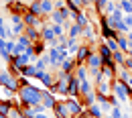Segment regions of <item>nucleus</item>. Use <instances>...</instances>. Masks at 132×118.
I'll list each match as a JSON object with an SVG mask.
<instances>
[{
	"mask_svg": "<svg viewBox=\"0 0 132 118\" xmlns=\"http://www.w3.org/2000/svg\"><path fill=\"white\" fill-rule=\"evenodd\" d=\"M43 102V90L37 85H20V90L16 92V104L22 108H31V106H39Z\"/></svg>",
	"mask_w": 132,
	"mask_h": 118,
	"instance_id": "f257e3e1",
	"label": "nucleus"
},
{
	"mask_svg": "<svg viewBox=\"0 0 132 118\" xmlns=\"http://www.w3.org/2000/svg\"><path fill=\"white\" fill-rule=\"evenodd\" d=\"M69 77L71 73H65L61 69H57V75H55V85L51 88L53 94H61V96H69Z\"/></svg>",
	"mask_w": 132,
	"mask_h": 118,
	"instance_id": "f03ea898",
	"label": "nucleus"
},
{
	"mask_svg": "<svg viewBox=\"0 0 132 118\" xmlns=\"http://www.w3.org/2000/svg\"><path fill=\"white\" fill-rule=\"evenodd\" d=\"M112 94H114L120 102H130L132 100V88L126 84V82H122V80H114Z\"/></svg>",
	"mask_w": 132,
	"mask_h": 118,
	"instance_id": "7ed1b4c3",
	"label": "nucleus"
},
{
	"mask_svg": "<svg viewBox=\"0 0 132 118\" xmlns=\"http://www.w3.org/2000/svg\"><path fill=\"white\" fill-rule=\"evenodd\" d=\"M0 85H6L12 92H18L20 90V80H18L16 73H12L10 69H0Z\"/></svg>",
	"mask_w": 132,
	"mask_h": 118,
	"instance_id": "20e7f679",
	"label": "nucleus"
},
{
	"mask_svg": "<svg viewBox=\"0 0 132 118\" xmlns=\"http://www.w3.org/2000/svg\"><path fill=\"white\" fill-rule=\"evenodd\" d=\"M85 65H87V69H89V75H92V80L96 77V75H100L102 73V65H104V57L98 53V49L92 51V55H89V59L85 61Z\"/></svg>",
	"mask_w": 132,
	"mask_h": 118,
	"instance_id": "39448f33",
	"label": "nucleus"
},
{
	"mask_svg": "<svg viewBox=\"0 0 132 118\" xmlns=\"http://www.w3.org/2000/svg\"><path fill=\"white\" fill-rule=\"evenodd\" d=\"M98 22H100V37H102L104 41H106V39H114V37H118V31L108 22V17H102Z\"/></svg>",
	"mask_w": 132,
	"mask_h": 118,
	"instance_id": "423d86ee",
	"label": "nucleus"
},
{
	"mask_svg": "<svg viewBox=\"0 0 132 118\" xmlns=\"http://www.w3.org/2000/svg\"><path fill=\"white\" fill-rule=\"evenodd\" d=\"M65 104H67V108H69V112H71L73 118H77L79 114H83V110H85L83 104H81V98H71V96H67Z\"/></svg>",
	"mask_w": 132,
	"mask_h": 118,
	"instance_id": "0eeeda50",
	"label": "nucleus"
},
{
	"mask_svg": "<svg viewBox=\"0 0 132 118\" xmlns=\"http://www.w3.org/2000/svg\"><path fill=\"white\" fill-rule=\"evenodd\" d=\"M92 51H94V47H92L89 43H81V45H79V49H77V53H75V61H77V65H85V61L89 59Z\"/></svg>",
	"mask_w": 132,
	"mask_h": 118,
	"instance_id": "6e6552de",
	"label": "nucleus"
},
{
	"mask_svg": "<svg viewBox=\"0 0 132 118\" xmlns=\"http://www.w3.org/2000/svg\"><path fill=\"white\" fill-rule=\"evenodd\" d=\"M35 80H37V82H41V84L45 85L47 90H51V88L55 85V75H53L51 71H47V69H45V71H39Z\"/></svg>",
	"mask_w": 132,
	"mask_h": 118,
	"instance_id": "1a4fd4ad",
	"label": "nucleus"
},
{
	"mask_svg": "<svg viewBox=\"0 0 132 118\" xmlns=\"http://www.w3.org/2000/svg\"><path fill=\"white\" fill-rule=\"evenodd\" d=\"M57 98H55V94L51 92V90H43V106H45V110H53L55 106H57Z\"/></svg>",
	"mask_w": 132,
	"mask_h": 118,
	"instance_id": "9d476101",
	"label": "nucleus"
},
{
	"mask_svg": "<svg viewBox=\"0 0 132 118\" xmlns=\"http://www.w3.org/2000/svg\"><path fill=\"white\" fill-rule=\"evenodd\" d=\"M53 114H55V118H73V116H71V112H69V108H67L65 100L57 102V106L53 108Z\"/></svg>",
	"mask_w": 132,
	"mask_h": 118,
	"instance_id": "9b49d317",
	"label": "nucleus"
},
{
	"mask_svg": "<svg viewBox=\"0 0 132 118\" xmlns=\"http://www.w3.org/2000/svg\"><path fill=\"white\" fill-rule=\"evenodd\" d=\"M92 92H96V84H94V80H92V77L81 80V82H79V98L87 96V94H92Z\"/></svg>",
	"mask_w": 132,
	"mask_h": 118,
	"instance_id": "f8f14e48",
	"label": "nucleus"
},
{
	"mask_svg": "<svg viewBox=\"0 0 132 118\" xmlns=\"http://www.w3.org/2000/svg\"><path fill=\"white\" fill-rule=\"evenodd\" d=\"M8 10H10V14H24L29 10V6H27L24 0H14V2L8 4Z\"/></svg>",
	"mask_w": 132,
	"mask_h": 118,
	"instance_id": "ddd939ff",
	"label": "nucleus"
},
{
	"mask_svg": "<svg viewBox=\"0 0 132 118\" xmlns=\"http://www.w3.org/2000/svg\"><path fill=\"white\" fill-rule=\"evenodd\" d=\"M75 67H77V61H75V57H73V55H71V57H65V59L61 61V65H59V69H61V71H65V73H73Z\"/></svg>",
	"mask_w": 132,
	"mask_h": 118,
	"instance_id": "4468645a",
	"label": "nucleus"
},
{
	"mask_svg": "<svg viewBox=\"0 0 132 118\" xmlns=\"http://www.w3.org/2000/svg\"><path fill=\"white\" fill-rule=\"evenodd\" d=\"M85 112H87L92 118H104V116H106V112L102 110V106H100L98 102H96V104H92V106H87V108H85Z\"/></svg>",
	"mask_w": 132,
	"mask_h": 118,
	"instance_id": "2eb2a0df",
	"label": "nucleus"
},
{
	"mask_svg": "<svg viewBox=\"0 0 132 118\" xmlns=\"http://www.w3.org/2000/svg\"><path fill=\"white\" fill-rule=\"evenodd\" d=\"M69 96L71 98H79V80L71 73V77H69Z\"/></svg>",
	"mask_w": 132,
	"mask_h": 118,
	"instance_id": "dca6fc26",
	"label": "nucleus"
},
{
	"mask_svg": "<svg viewBox=\"0 0 132 118\" xmlns=\"http://www.w3.org/2000/svg\"><path fill=\"white\" fill-rule=\"evenodd\" d=\"M98 53L104 57V61H106V59H112V53H114V51L106 45V41H102V39H100V43H98Z\"/></svg>",
	"mask_w": 132,
	"mask_h": 118,
	"instance_id": "f3484780",
	"label": "nucleus"
},
{
	"mask_svg": "<svg viewBox=\"0 0 132 118\" xmlns=\"http://www.w3.org/2000/svg\"><path fill=\"white\" fill-rule=\"evenodd\" d=\"M14 96H16V92H12L6 85H0V102H12Z\"/></svg>",
	"mask_w": 132,
	"mask_h": 118,
	"instance_id": "a211bd4d",
	"label": "nucleus"
},
{
	"mask_svg": "<svg viewBox=\"0 0 132 118\" xmlns=\"http://www.w3.org/2000/svg\"><path fill=\"white\" fill-rule=\"evenodd\" d=\"M81 31H83V27H79L77 22H71V27L67 29V37H69V39H79V37H81Z\"/></svg>",
	"mask_w": 132,
	"mask_h": 118,
	"instance_id": "6ab92c4d",
	"label": "nucleus"
},
{
	"mask_svg": "<svg viewBox=\"0 0 132 118\" xmlns=\"http://www.w3.org/2000/svg\"><path fill=\"white\" fill-rule=\"evenodd\" d=\"M41 69L37 67L35 63H29L27 67H22V71H20V75H24V77H37V73H39Z\"/></svg>",
	"mask_w": 132,
	"mask_h": 118,
	"instance_id": "aec40b11",
	"label": "nucleus"
},
{
	"mask_svg": "<svg viewBox=\"0 0 132 118\" xmlns=\"http://www.w3.org/2000/svg\"><path fill=\"white\" fill-rule=\"evenodd\" d=\"M41 10H43V17H49L55 10V0H41Z\"/></svg>",
	"mask_w": 132,
	"mask_h": 118,
	"instance_id": "412c9836",
	"label": "nucleus"
},
{
	"mask_svg": "<svg viewBox=\"0 0 132 118\" xmlns=\"http://www.w3.org/2000/svg\"><path fill=\"white\" fill-rule=\"evenodd\" d=\"M24 35L31 39V41H41V29H37V27H27L24 29Z\"/></svg>",
	"mask_w": 132,
	"mask_h": 118,
	"instance_id": "4be33fe9",
	"label": "nucleus"
},
{
	"mask_svg": "<svg viewBox=\"0 0 132 118\" xmlns=\"http://www.w3.org/2000/svg\"><path fill=\"white\" fill-rule=\"evenodd\" d=\"M73 75L81 82V80H87L89 77V69H87V65H77L75 67V71H73Z\"/></svg>",
	"mask_w": 132,
	"mask_h": 118,
	"instance_id": "5701e85b",
	"label": "nucleus"
},
{
	"mask_svg": "<svg viewBox=\"0 0 132 118\" xmlns=\"http://www.w3.org/2000/svg\"><path fill=\"white\" fill-rule=\"evenodd\" d=\"M33 49H35V55L41 57V55L47 53V43H45L43 39H41V41H35V43H33Z\"/></svg>",
	"mask_w": 132,
	"mask_h": 118,
	"instance_id": "b1692460",
	"label": "nucleus"
},
{
	"mask_svg": "<svg viewBox=\"0 0 132 118\" xmlns=\"http://www.w3.org/2000/svg\"><path fill=\"white\" fill-rule=\"evenodd\" d=\"M49 20L53 22V25H65V20H67V18L61 14V10H53V12L49 14Z\"/></svg>",
	"mask_w": 132,
	"mask_h": 118,
	"instance_id": "393cba45",
	"label": "nucleus"
},
{
	"mask_svg": "<svg viewBox=\"0 0 132 118\" xmlns=\"http://www.w3.org/2000/svg\"><path fill=\"white\" fill-rule=\"evenodd\" d=\"M112 59H114V63L118 65V67H124L126 55H124V51H114V53H112Z\"/></svg>",
	"mask_w": 132,
	"mask_h": 118,
	"instance_id": "a878e982",
	"label": "nucleus"
},
{
	"mask_svg": "<svg viewBox=\"0 0 132 118\" xmlns=\"http://www.w3.org/2000/svg\"><path fill=\"white\" fill-rule=\"evenodd\" d=\"M118 80H122V82L128 84V82L132 80V71L128 67H120V69H118Z\"/></svg>",
	"mask_w": 132,
	"mask_h": 118,
	"instance_id": "bb28decb",
	"label": "nucleus"
},
{
	"mask_svg": "<svg viewBox=\"0 0 132 118\" xmlns=\"http://www.w3.org/2000/svg\"><path fill=\"white\" fill-rule=\"evenodd\" d=\"M118 8H120V6H118V0H108V4H106V8H104V17H110Z\"/></svg>",
	"mask_w": 132,
	"mask_h": 118,
	"instance_id": "cd10ccee",
	"label": "nucleus"
},
{
	"mask_svg": "<svg viewBox=\"0 0 132 118\" xmlns=\"http://www.w3.org/2000/svg\"><path fill=\"white\" fill-rule=\"evenodd\" d=\"M77 49H79V41H77V39H69V41H67V51H69V55L75 57Z\"/></svg>",
	"mask_w": 132,
	"mask_h": 118,
	"instance_id": "c85d7f7f",
	"label": "nucleus"
},
{
	"mask_svg": "<svg viewBox=\"0 0 132 118\" xmlns=\"http://www.w3.org/2000/svg\"><path fill=\"white\" fill-rule=\"evenodd\" d=\"M29 12H33L37 17H43V10H41V0H35L29 4Z\"/></svg>",
	"mask_w": 132,
	"mask_h": 118,
	"instance_id": "c756f323",
	"label": "nucleus"
},
{
	"mask_svg": "<svg viewBox=\"0 0 132 118\" xmlns=\"http://www.w3.org/2000/svg\"><path fill=\"white\" fill-rule=\"evenodd\" d=\"M14 41H16V43H20V45H22L24 49H29V47L33 45V41H31V39H29V37H27L24 33H22V35H18V37H14Z\"/></svg>",
	"mask_w": 132,
	"mask_h": 118,
	"instance_id": "7c9ffc66",
	"label": "nucleus"
},
{
	"mask_svg": "<svg viewBox=\"0 0 132 118\" xmlns=\"http://www.w3.org/2000/svg\"><path fill=\"white\" fill-rule=\"evenodd\" d=\"M81 104H83V108H87V106H92V104H96V92H92V94H87V96H83V98H81Z\"/></svg>",
	"mask_w": 132,
	"mask_h": 118,
	"instance_id": "2f4dec72",
	"label": "nucleus"
},
{
	"mask_svg": "<svg viewBox=\"0 0 132 118\" xmlns=\"http://www.w3.org/2000/svg\"><path fill=\"white\" fill-rule=\"evenodd\" d=\"M118 6H120L126 14H132V2L130 0H118Z\"/></svg>",
	"mask_w": 132,
	"mask_h": 118,
	"instance_id": "473e14b6",
	"label": "nucleus"
},
{
	"mask_svg": "<svg viewBox=\"0 0 132 118\" xmlns=\"http://www.w3.org/2000/svg\"><path fill=\"white\" fill-rule=\"evenodd\" d=\"M102 41H104V39H102ZM106 45H108V47H110V49L112 51H120V45H118V39H106Z\"/></svg>",
	"mask_w": 132,
	"mask_h": 118,
	"instance_id": "72a5a7b5",
	"label": "nucleus"
},
{
	"mask_svg": "<svg viewBox=\"0 0 132 118\" xmlns=\"http://www.w3.org/2000/svg\"><path fill=\"white\" fill-rule=\"evenodd\" d=\"M110 116L112 118H124V112H122L120 108H112V110H110Z\"/></svg>",
	"mask_w": 132,
	"mask_h": 118,
	"instance_id": "f704fd0d",
	"label": "nucleus"
},
{
	"mask_svg": "<svg viewBox=\"0 0 132 118\" xmlns=\"http://www.w3.org/2000/svg\"><path fill=\"white\" fill-rule=\"evenodd\" d=\"M124 67H128L132 71V57H126V61H124Z\"/></svg>",
	"mask_w": 132,
	"mask_h": 118,
	"instance_id": "c9c22d12",
	"label": "nucleus"
},
{
	"mask_svg": "<svg viewBox=\"0 0 132 118\" xmlns=\"http://www.w3.org/2000/svg\"><path fill=\"white\" fill-rule=\"evenodd\" d=\"M35 118H49V116H47L45 112H37V116H35Z\"/></svg>",
	"mask_w": 132,
	"mask_h": 118,
	"instance_id": "e433bc0d",
	"label": "nucleus"
},
{
	"mask_svg": "<svg viewBox=\"0 0 132 118\" xmlns=\"http://www.w3.org/2000/svg\"><path fill=\"white\" fill-rule=\"evenodd\" d=\"M77 118H92V116H89V114H87V112L83 110V114H79V116H77Z\"/></svg>",
	"mask_w": 132,
	"mask_h": 118,
	"instance_id": "4c0bfd02",
	"label": "nucleus"
},
{
	"mask_svg": "<svg viewBox=\"0 0 132 118\" xmlns=\"http://www.w3.org/2000/svg\"><path fill=\"white\" fill-rule=\"evenodd\" d=\"M4 2H6V6H8V4H10V2H14V0H4Z\"/></svg>",
	"mask_w": 132,
	"mask_h": 118,
	"instance_id": "58836bf2",
	"label": "nucleus"
},
{
	"mask_svg": "<svg viewBox=\"0 0 132 118\" xmlns=\"http://www.w3.org/2000/svg\"><path fill=\"white\" fill-rule=\"evenodd\" d=\"M0 118H8V116H6V114H2V112H0Z\"/></svg>",
	"mask_w": 132,
	"mask_h": 118,
	"instance_id": "ea45409f",
	"label": "nucleus"
},
{
	"mask_svg": "<svg viewBox=\"0 0 132 118\" xmlns=\"http://www.w3.org/2000/svg\"><path fill=\"white\" fill-rule=\"evenodd\" d=\"M24 2H27V4H31V2H35V0H24Z\"/></svg>",
	"mask_w": 132,
	"mask_h": 118,
	"instance_id": "a19ab883",
	"label": "nucleus"
},
{
	"mask_svg": "<svg viewBox=\"0 0 132 118\" xmlns=\"http://www.w3.org/2000/svg\"><path fill=\"white\" fill-rule=\"evenodd\" d=\"M104 118H112V116H110V114H106V116H104Z\"/></svg>",
	"mask_w": 132,
	"mask_h": 118,
	"instance_id": "79ce46f5",
	"label": "nucleus"
},
{
	"mask_svg": "<svg viewBox=\"0 0 132 118\" xmlns=\"http://www.w3.org/2000/svg\"><path fill=\"white\" fill-rule=\"evenodd\" d=\"M128 104H130V108H132V100H130V102H128Z\"/></svg>",
	"mask_w": 132,
	"mask_h": 118,
	"instance_id": "37998d69",
	"label": "nucleus"
},
{
	"mask_svg": "<svg viewBox=\"0 0 132 118\" xmlns=\"http://www.w3.org/2000/svg\"><path fill=\"white\" fill-rule=\"evenodd\" d=\"M124 118H128V114H124Z\"/></svg>",
	"mask_w": 132,
	"mask_h": 118,
	"instance_id": "c03bdc74",
	"label": "nucleus"
},
{
	"mask_svg": "<svg viewBox=\"0 0 132 118\" xmlns=\"http://www.w3.org/2000/svg\"><path fill=\"white\" fill-rule=\"evenodd\" d=\"M94 2H100V0H94Z\"/></svg>",
	"mask_w": 132,
	"mask_h": 118,
	"instance_id": "a18cd8bd",
	"label": "nucleus"
}]
</instances>
